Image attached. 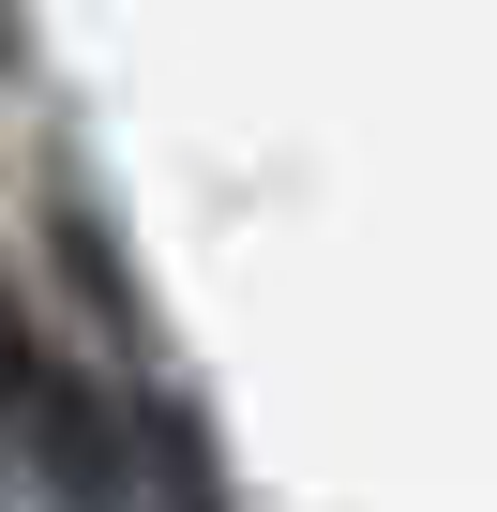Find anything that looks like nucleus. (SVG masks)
Listing matches in <instances>:
<instances>
[{
    "label": "nucleus",
    "instance_id": "obj_1",
    "mask_svg": "<svg viewBox=\"0 0 497 512\" xmlns=\"http://www.w3.org/2000/svg\"><path fill=\"white\" fill-rule=\"evenodd\" d=\"M31 377V332H16V302H0V392H16Z\"/></svg>",
    "mask_w": 497,
    "mask_h": 512
}]
</instances>
